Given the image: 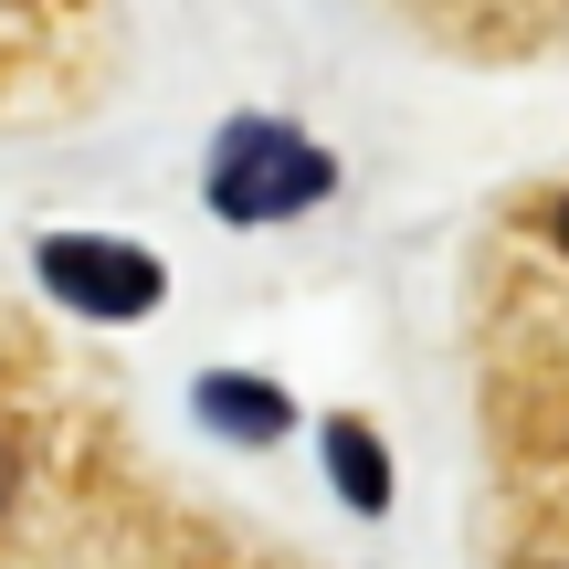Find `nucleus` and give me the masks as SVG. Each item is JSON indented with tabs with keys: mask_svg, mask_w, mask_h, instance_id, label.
<instances>
[{
	"mask_svg": "<svg viewBox=\"0 0 569 569\" xmlns=\"http://www.w3.org/2000/svg\"><path fill=\"white\" fill-rule=\"evenodd\" d=\"M327 180H338L327 148L296 138V127H274V117H232L222 148H211V211H222V222H284V211L327 201Z\"/></svg>",
	"mask_w": 569,
	"mask_h": 569,
	"instance_id": "f257e3e1",
	"label": "nucleus"
},
{
	"mask_svg": "<svg viewBox=\"0 0 569 569\" xmlns=\"http://www.w3.org/2000/svg\"><path fill=\"white\" fill-rule=\"evenodd\" d=\"M42 284H53L63 306H84V317H148L159 306V253L138 243H106V232H53L42 243Z\"/></svg>",
	"mask_w": 569,
	"mask_h": 569,
	"instance_id": "f03ea898",
	"label": "nucleus"
},
{
	"mask_svg": "<svg viewBox=\"0 0 569 569\" xmlns=\"http://www.w3.org/2000/svg\"><path fill=\"white\" fill-rule=\"evenodd\" d=\"M201 411L232 422L243 443H274V432H284V390H264V380H201Z\"/></svg>",
	"mask_w": 569,
	"mask_h": 569,
	"instance_id": "7ed1b4c3",
	"label": "nucleus"
},
{
	"mask_svg": "<svg viewBox=\"0 0 569 569\" xmlns=\"http://www.w3.org/2000/svg\"><path fill=\"white\" fill-rule=\"evenodd\" d=\"M327 465H338V496L348 507H390V465L359 422H327Z\"/></svg>",
	"mask_w": 569,
	"mask_h": 569,
	"instance_id": "20e7f679",
	"label": "nucleus"
},
{
	"mask_svg": "<svg viewBox=\"0 0 569 569\" xmlns=\"http://www.w3.org/2000/svg\"><path fill=\"white\" fill-rule=\"evenodd\" d=\"M549 232H559V253H569V201H559V211H549Z\"/></svg>",
	"mask_w": 569,
	"mask_h": 569,
	"instance_id": "39448f33",
	"label": "nucleus"
}]
</instances>
